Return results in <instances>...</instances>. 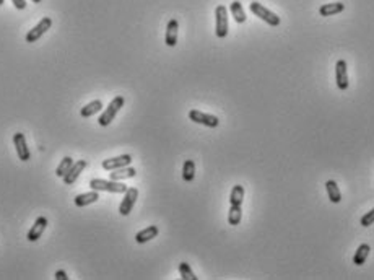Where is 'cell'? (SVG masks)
<instances>
[{"label": "cell", "mask_w": 374, "mask_h": 280, "mask_svg": "<svg viewBox=\"0 0 374 280\" xmlns=\"http://www.w3.org/2000/svg\"><path fill=\"white\" fill-rule=\"evenodd\" d=\"M345 10V5L342 2H334V4H325L319 9L321 17H332V15H337V13H340Z\"/></svg>", "instance_id": "ac0fdd59"}, {"label": "cell", "mask_w": 374, "mask_h": 280, "mask_svg": "<svg viewBox=\"0 0 374 280\" xmlns=\"http://www.w3.org/2000/svg\"><path fill=\"white\" fill-rule=\"evenodd\" d=\"M369 251H371L369 244H366V243L359 244V246H358V249H356V252H355V256H353V264L363 265V264L366 262V259H368Z\"/></svg>", "instance_id": "ffe728a7"}, {"label": "cell", "mask_w": 374, "mask_h": 280, "mask_svg": "<svg viewBox=\"0 0 374 280\" xmlns=\"http://www.w3.org/2000/svg\"><path fill=\"white\" fill-rule=\"evenodd\" d=\"M241 218H242L241 206H231L230 207V214H228V223L233 225V227H236V225L241 223Z\"/></svg>", "instance_id": "cb8c5ba5"}, {"label": "cell", "mask_w": 374, "mask_h": 280, "mask_svg": "<svg viewBox=\"0 0 374 280\" xmlns=\"http://www.w3.org/2000/svg\"><path fill=\"white\" fill-rule=\"evenodd\" d=\"M5 4V0H0V5H4Z\"/></svg>", "instance_id": "4dcf8cb0"}, {"label": "cell", "mask_w": 374, "mask_h": 280, "mask_svg": "<svg viewBox=\"0 0 374 280\" xmlns=\"http://www.w3.org/2000/svg\"><path fill=\"white\" fill-rule=\"evenodd\" d=\"M86 166H88L86 160H78V161H75L73 165H72V168L68 169V173H67L64 177H62V179H64V184H67V186H70V184H73L75 181L78 179L80 173H81Z\"/></svg>", "instance_id": "7c38bea8"}, {"label": "cell", "mask_w": 374, "mask_h": 280, "mask_svg": "<svg viewBox=\"0 0 374 280\" xmlns=\"http://www.w3.org/2000/svg\"><path fill=\"white\" fill-rule=\"evenodd\" d=\"M89 188L93 191H105V193H113V194H124L127 191V186L122 181H114V179H95L89 181Z\"/></svg>", "instance_id": "6da1fadb"}, {"label": "cell", "mask_w": 374, "mask_h": 280, "mask_svg": "<svg viewBox=\"0 0 374 280\" xmlns=\"http://www.w3.org/2000/svg\"><path fill=\"white\" fill-rule=\"evenodd\" d=\"M51 26H52V20H51L49 17H44L36 26H34L33 30L28 31V35H26V43H36V41H38L41 36H44V35H46L47 30H51Z\"/></svg>", "instance_id": "52a82bcc"}, {"label": "cell", "mask_w": 374, "mask_h": 280, "mask_svg": "<svg viewBox=\"0 0 374 280\" xmlns=\"http://www.w3.org/2000/svg\"><path fill=\"white\" fill-rule=\"evenodd\" d=\"M55 278H57V280H68L70 277L67 275L65 270H57V272H55Z\"/></svg>", "instance_id": "f1b7e54d"}, {"label": "cell", "mask_w": 374, "mask_h": 280, "mask_svg": "<svg viewBox=\"0 0 374 280\" xmlns=\"http://www.w3.org/2000/svg\"><path fill=\"white\" fill-rule=\"evenodd\" d=\"M124 103H126V100H124V97L122 95H119V97H116V98H113V101L108 105V108L103 111V114L100 116V119H98V124L101 126V127H108L111 122L114 121V118L117 116V113L121 111V108L124 106Z\"/></svg>", "instance_id": "7a4b0ae2"}, {"label": "cell", "mask_w": 374, "mask_h": 280, "mask_svg": "<svg viewBox=\"0 0 374 280\" xmlns=\"http://www.w3.org/2000/svg\"><path fill=\"white\" fill-rule=\"evenodd\" d=\"M249 9H251V12L254 13L255 17H259L262 22H265L270 26H278L282 23V20H280L278 15H276V13L270 12L267 7H264L259 2H252L251 5H249Z\"/></svg>", "instance_id": "3957f363"}, {"label": "cell", "mask_w": 374, "mask_h": 280, "mask_svg": "<svg viewBox=\"0 0 374 280\" xmlns=\"http://www.w3.org/2000/svg\"><path fill=\"white\" fill-rule=\"evenodd\" d=\"M101 109H103L101 100H95V101H91V103L85 105L80 109V116H81V118H91V116L98 114Z\"/></svg>", "instance_id": "e0dca14e"}, {"label": "cell", "mask_w": 374, "mask_h": 280, "mask_svg": "<svg viewBox=\"0 0 374 280\" xmlns=\"http://www.w3.org/2000/svg\"><path fill=\"white\" fill-rule=\"evenodd\" d=\"M230 10H231V15H233L234 22H236V23H244L246 22V12H244V9H242L241 2H238V0L231 2Z\"/></svg>", "instance_id": "44dd1931"}, {"label": "cell", "mask_w": 374, "mask_h": 280, "mask_svg": "<svg viewBox=\"0 0 374 280\" xmlns=\"http://www.w3.org/2000/svg\"><path fill=\"white\" fill-rule=\"evenodd\" d=\"M242 201H244V188H242L241 184H236V186L231 189L230 204L231 206H242Z\"/></svg>", "instance_id": "7402d4cb"}, {"label": "cell", "mask_w": 374, "mask_h": 280, "mask_svg": "<svg viewBox=\"0 0 374 280\" xmlns=\"http://www.w3.org/2000/svg\"><path fill=\"white\" fill-rule=\"evenodd\" d=\"M189 119L192 122H196V124H202V126L212 127V129L220 126V119L217 118V116L202 113V111H199V109H191V111H189Z\"/></svg>", "instance_id": "5b68a950"}, {"label": "cell", "mask_w": 374, "mask_h": 280, "mask_svg": "<svg viewBox=\"0 0 374 280\" xmlns=\"http://www.w3.org/2000/svg\"><path fill=\"white\" fill-rule=\"evenodd\" d=\"M359 223H361L363 227H371V225L374 223V209L369 210L368 214H364L363 218H361V222H359Z\"/></svg>", "instance_id": "4316f807"}, {"label": "cell", "mask_w": 374, "mask_h": 280, "mask_svg": "<svg viewBox=\"0 0 374 280\" xmlns=\"http://www.w3.org/2000/svg\"><path fill=\"white\" fill-rule=\"evenodd\" d=\"M47 218L46 217H38L36 218V222H34V225L30 228V231H28V241H31V243H34V241H38L39 238H41V235L44 233V230L47 228Z\"/></svg>", "instance_id": "8fae6325"}, {"label": "cell", "mask_w": 374, "mask_h": 280, "mask_svg": "<svg viewBox=\"0 0 374 280\" xmlns=\"http://www.w3.org/2000/svg\"><path fill=\"white\" fill-rule=\"evenodd\" d=\"M137 171L135 168H130V166H124L119 169H114V171L109 173V179H114V181H124V179H130V177H135Z\"/></svg>", "instance_id": "2e32d148"}, {"label": "cell", "mask_w": 374, "mask_h": 280, "mask_svg": "<svg viewBox=\"0 0 374 280\" xmlns=\"http://www.w3.org/2000/svg\"><path fill=\"white\" fill-rule=\"evenodd\" d=\"M132 163V156L130 155H121V156H114V158H108L103 161V169L106 171H114V169H119L124 166H129Z\"/></svg>", "instance_id": "30bf717a"}, {"label": "cell", "mask_w": 374, "mask_h": 280, "mask_svg": "<svg viewBox=\"0 0 374 280\" xmlns=\"http://www.w3.org/2000/svg\"><path fill=\"white\" fill-rule=\"evenodd\" d=\"M98 199H100V193H98V191H91V193L78 194L73 199V202H75V206H77V207H86V206H89V204L98 202Z\"/></svg>", "instance_id": "5bb4252c"}, {"label": "cell", "mask_w": 374, "mask_h": 280, "mask_svg": "<svg viewBox=\"0 0 374 280\" xmlns=\"http://www.w3.org/2000/svg\"><path fill=\"white\" fill-rule=\"evenodd\" d=\"M158 233H160V230H158V227H155V225H151V227H147L145 230L138 231V233L135 235V241H137L138 244L148 243V241L153 240V238H156Z\"/></svg>", "instance_id": "9a60e30c"}, {"label": "cell", "mask_w": 374, "mask_h": 280, "mask_svg": "<svg viewBox=\"0 0 374 280\" xmlns=\"http://www.w3.org/2000/svg\"><path fill=\"white\" fill-rule=\"evenodd\" d=\"M215 35L221 39L228 35V10L225 5H218L215 9Z\"/></svg>", "instance_id": "277c9868"}, {"label": "cell", "mask_w": 374, "mask_h": 280, "mask_svg": "<svg viewBox=\"0 0 374 280\" xmlns=\"http://www.w3.org/2000/svg\"><path fill=\"white\" fill-rule=\"evenodd\" d=\"M196 177V163L192 160H185L182 166V179L185 182H192Z\"/></svg>", "instance_id": "603a6c76"}, {"label": "cell", "mask_w": 374, "mask_h": 280, "mask_svg": "<svg viewBox=\"0 0 374 280\" xmlns=\"http://www.w3.org/2000/svg\"><path fill=\"white\" fill-rule=\"evenodd\" d=\"M179 274H181V278H184V280H197L199 278V277H196V274L192 272L191 265L187 262L179 264Z\"/></svg>", "instance_id": "484cf974"}, {"label": "cell", "mask_w": 374, "mask_h": 280, "mask_svg": "<svg viewBox=\"0 0 374 280\" xmlns=\"http://www.w3.org/2000/svg\"><path fill=\"white\" fill-rule=\"evenodd\" d=\"M13 5H15V9L18 10H25L26 9V0H12Z\"/></svg>", "instance_id": "83f0119b"}, {"label": "cell", "mask_w": 374, "mask_h": 280, "mask_svg": "<svg viewBox=\"0 0 374 280\" xmlns=\"http://www.w3.org/2000/svg\"><path fill=\"white\" fill-rule=\"evenodd\" d=\"M13 145H15L17 155H18L20 160H22V161H30L31 160V152H30V148H28V145H26V139H25V135L22 132L13 134Z\"/></svg>", "instance_id": "ba28073f"}, {"label": "cell", "mask_w": 374, "mask_h": 280, "mask_svg": "<svg viewBox=\"0 0 374 280\" xmlns=\"http://www.w3.org/2000/svg\"><path fill=\"white\" fill-rule=\"evenodd\" d=\"M177 31H179V23L176 18L169 20L168 26H166V36H164V43L166 46L174 47L177 44Z\"/></svg>", "instance_id": "4fadbf2b"}, {"label": "cell", "mask_w": 374, "mask_h": 280, "mask_svg": "<svg viewBox=\"0 0 374 280\" xmlns=\"http://www.w3.org/2000/svg\"><path fill=\"white\" fill-rule=\"evenodd\" d=\"M33 2H34V4H41L43 0H33Z\"/></svg>", "instance_id": "f546056e"}, {"label": "cell", "mask_w": 374, "mask_h": 280, "mask_svg": "<svg viewBox=\"0 0 374 280\" xmlns=\"http://www.w3.org/2000/svg\"><path fill=\"white\" fill-rule=\"evenodd\" d=\"M325 191H327V196H329L330 202H334V204H338V202L342 201V194H340V189H338L337 182H335L334 179H330V181H327V182H325Z\"/></svg>", "instance_id": "d6986e66"}, {"label": "cell", "mask_w": 374, "mask_h": 280, "mask_svg": "<svg viewBox=\"0 0 374 280\" xmlns=\"http://www.w3.org/2000/svg\"><path fill=\"white\" fill-rule=\"evenodd\" d=\"M73 163H75V161L70 158V156H65L64 160H60V165L57 166V169H55V174H57L59 177H64V176L68 173V169L72 168Z\"/></svg>", "instance_id": "d4e9b609"}, {"label": "cell", "mask_w": 374, "mask_h": 280, "mask_svg": "<svg viewBox=\"0 0 374 280\" xmlns=\"http://www.w3.org/2000/svg\"><path fill=\"white\" fill-rule=\"evenodd\" d=\"M137 199H138V189L137 188H127V191L124 193V199L119 206V214L127 217L130 212H132Z\"/></svg>", "instance_id": "8992f818"}, {"label": "cell", "mask_w": 374, "mask_h": 280, "mask_svg": "<svg viewBox=\"0 0 374 280\" xmlns=\"http://www.w3.org/2000/svg\"><path fill=\"white\" fill-rule=\"evenodd\" d=\"M335 81H337V86L338 90H347L350 81H348V67L345 60H338L337 65H335Z\"/></svg>", "instance_id": "9c48e42d"}]
</instances>
